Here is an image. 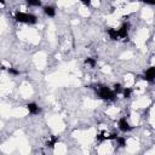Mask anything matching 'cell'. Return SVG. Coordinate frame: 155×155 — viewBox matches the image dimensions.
Masks as SVG:
<instances>
[{
  "label": "cell",
  "instance_id": "277c9868",
  "mask_svg": "<svg viewBox=\"0 0 155 155\" xmlns=\"http://www.w3.org/2000/svg\"><path fill=\"white\" fill-rule=\"evenodd\" d=\"M27 108H28V111L30 113V114H39V111H40V108H39V105L36 104V103H29L28 105H27Z\"/></svg>",
  "mask_w": 155,
  "mask_h": 155
},
{
  "label": "cell",
  "instance_id": "ba28073f",
  "mask_svg": "<svg viewBox=\"0 0 155 155\" xmlns=\"http://www.w3.org/2000/svg\"><path fill=\"white\" fill-rule=\"evenodd\" d=\"M143 1H144L145 4H150V5H154V2H155L154 0H143Z\"/></svg>",
  "mask_w": 155,
  "mask_h": 155
},
{
  "label": "cell",
  "instance_id": "7a4b0ae2",
  "mask_svg": "<svg viewBox=\"0 0 155 155\" xmlns=\"http://www.w3.org/2000/svg\"><path fill=\"white\" fill-rule=\"evenodd\" d=\"M154 76H155V69H154V67L147 68L145 71H144V78L143 79L145 81H148V82H153L154 81Z\"/></svg>",
  "mask_w": 155,
  "mask_h": 155
},
{
  "label": "cell",
  "instance_id": "3957f363",
  "mask_svg": "<svg viewBox=\"0 0 155 155\" xmlns=\"http://www.w3.org/2000/svg\"><path fill=\"white\" fill-rule=\"evenodd\" d=\"M117 127H119V130L122 131V132H128V131L131 130V126H130L128 121L126 120V117H122V119L119 120V122H117Z\"/></svg>",
  "mask_w": 155,
  "mask_h": 155
},
{
  "label": "cell",
  "instance_id": "52a82bcc",
  "mask_svg": "<svg viewBox=\"0 0 155 155\" xmlns=\"http://www.w3.org/2000/svg\"><path fill=\"white\" fill-rule=\"evenodd\" d=\"M80 2H82L85 6H90L91 5V2H92V0H79Z\"/></svg>",
  "mask_w": 155,
  "mask_h": 155
},
{
  "label": "cell",
  "instance_id": "5b68a950",
  "mask_svg": "<svg viewBox=\"0 0 155 155\" xmlns=\"http://www.w3.org/2000/svg\"><path fill=\"white\" fill-rule=\"evenodd\" d=\"M44 12L48 17H54L56 16V10L53 6H44Z\"/></svg>",
  "mask_w": 155,
  "mask_h": 155
},
{
  "label": "cell",
  "instance_id": "9c48e42d",
  "mask_svg": "<svg viewBox=\"0 0 155 155\" xmlns=\"http://www.w3.org/2000/svg\"><path fill=\"white\" fill-rule=\"evenodd\" d=\"M2 1H4V0H0V2H2Z\"/></svg>",
  "mask_w": 155,
  "mask_h": 155
},
{
  "label": "cell",
  "instance_id": "8992f818",
  "mask_svg": "<svg viewBox=\"0 0 155 155\" xmlns=\"http://www.w3.org/2000/svg\"><path fill=\"white\" fill-rule=\"evenodd\" d=\"M25 2L29 6H35V7L41 6V0H25Z\"/></svg>",
  "mask_w": 155,
  "mask_h": 155
},
{
  "label": "cell",
  "instance_id": "6da1fadb",
  "mask_svg": "<svg viewBox=\"0 0 155 155\" xmlns=\"http://www.w3.org/2000/svg\"><path fill=\"white\" fill-rule=\"evenodd\" d=\"M15 18H16L17 22L25 23V24H33V23H36V21H38L36 16H34V15H31L29 12H23V11L17 12Z\"/></svg>",
  "mask_w": 155,
  "mask_h": 155
}]
</instances>
